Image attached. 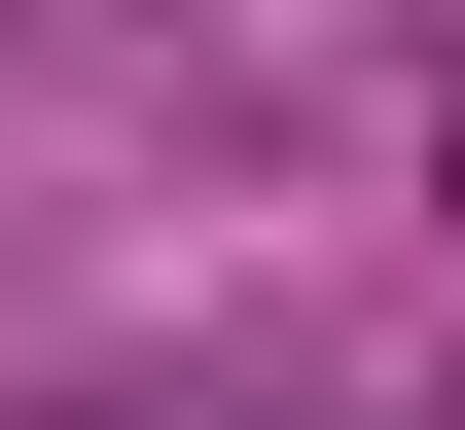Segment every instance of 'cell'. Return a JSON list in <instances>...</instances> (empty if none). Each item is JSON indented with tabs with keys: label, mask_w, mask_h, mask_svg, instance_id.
<instances>
[{
	"label": "cell",
	"mask_w": 465,
	"mask_h": 430,
	"mask_svg": "<svg viewBox=\"0 0 465 430\" xmlns=\"http://www.w3.org/2000/svg\"><path fill=\"white\" fill-rule=\"evenodd\" d=\"M430 180H465V72H430Z\"/></svg>",
	"instance_id": "1"
}]
</instances>
